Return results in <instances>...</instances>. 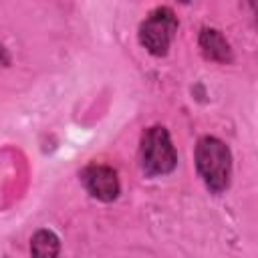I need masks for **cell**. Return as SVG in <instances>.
I'll list each match as a JSON object with an SVG mask.
<instances>
[{"label":"cell","instance_id":"obj_1","mask_svg":"<svg viewBox=\"0 0 258 258\" xmlns=\"http://www.w3.org/2000/svg\"><path fill=\"white\" fill-rule=\"evenodd\" d=\"M196 167L208 189L220 194L230 183L232 155L224 141L216 137H202L196 147Z\"/></svg>","mask_w":258,"mask_h":258},{"label":"cell","instance_id":"obj_2","mask_svg":"<svg viewBox=\"0 0 258 258\" xmlns=\"http://www.w3.org/2000/svg\"><path fill=\"white\" fill-rule=\"evenodd\" d=\"M177 165V153L165 127H149L141 137V167L147 175H165Z\"/></svg>","mask_w":258,"mask_h":258},{"label":"cell","instance_id":"obj_3","mask_svg":"<svg viewBox=\"0 0 258 258\" xmlns=\"http://www.w3.org/2000/svg\"><path fill=\"white\" fill-rule=\"evenodd\" d=\"M177 18L175 14L161 6L155 8L139 26V42L155 56H163L175 36Z\"/></svg>","mask_w":258,"mask_h":258},{"label":"cell","instance_id":"obj_4","mask_svg":"<svg viewBox=\"0 0 258 258\" xmlns=\"http://www.w3.org/2000/svg\"><path fill=\"white\" fill-rule=\"evenodd\" d=\"M81 181L85 185V189L101 200V202H113L119 196V179L115 169L107 167V165H89L83 169L81 173Z\"/></svg>","mask_w":258,"mask_h":258},{"label":"cell","instance_id":"obj_5","mask_svg":"<svg viewBox=\"0 0 258 258\" xmlns=\"http://www.w3.org/2000/svg\"><path fill=\"white\" fill-rule=\"evenodd\" d=\"M200 46L206 58L216 60V62H230L232 60V50L228 40L214 28H206L200 34Z\"/></svg>","mask_w":258,"mask_h":258},{"label":"cell","instance_id":"obj_6","mask_svg":"<svg viewBox=\"0 0 258 258\" xmlns=\"http://www.w3.org/2000/svg\"><path fill=\"white\" fill-rule=\"evenodd\" d=\"M58 238L50 230H38L30 240L32 258H56L58 256Z\"/></svg>","mask_w":258,"mask_h":258}]
</instances>
